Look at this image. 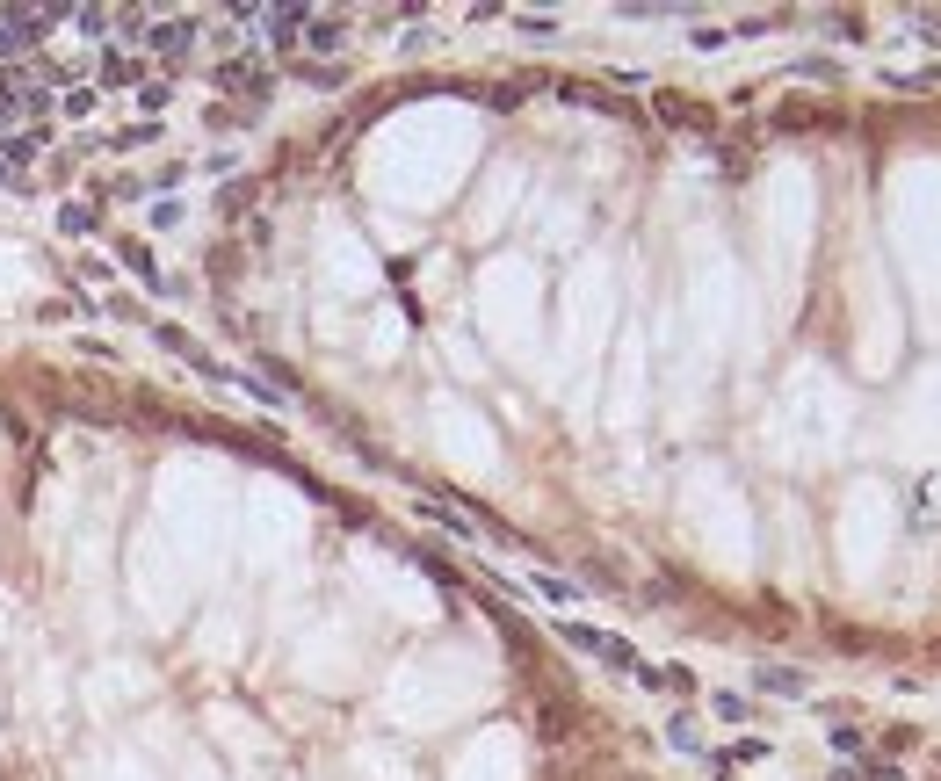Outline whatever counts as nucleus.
Segmentation results:
<instances>
[]
</instances>
